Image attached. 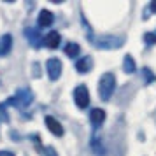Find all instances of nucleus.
I'll list each match as a JSON object with an SVG mask.
<instances>
[{
    "label": "nucleus",
    "instance_id": "nucleus-1",
    "mask_svg": "<svg viewBox=\"0 0 156 156\" xmlns=\"http://www.w3.org/2000/svg\"><path fill=\"white\" fill-rule=\"evenodd\" d=\"M114 88H116V76L112 72H105L98 81V95L100 98L107 102V100L112 97L114 93Z\"/></svg>",
    "mask_w": 156,
    "mask_h": 156
},
{
    "label": "nucleus",
    "instance_id": "nucleus-2",
    "mask_svg": "<svg viewBox=\"0 0 156 156\" xmlns=\"http://www.w3.org/2000/svg\"><path fill=\"white\" fill-rule=\"evenodd\" d=\"M90 41L93 42L95 48L100 49H118L125 44L123 37H116V35H100V37H90Z\"/></svg>",
    "mask_w": 156,
    "mask_h": 156
},
{
    "label": "nucleus",
    "instance_id": "nucleus-3",
    "mask_svg": "<svg viewBox=\"0 0 156 156\" xmlns=\"http://www.w3.org/2000/svg\"><path fill=\"white\" fill-rule=\"evenodd\" d=\"M32 100H34V93L30 91L28 88H21V90L16 91V97L9 98L5 104H12V105H18V107H27L32 104Z\"/></svg>",
    "mask_w": 156,
    "mask_h": 156
},
{
    "label": "nucleus",
    "instance_id": "nucleus-4",
    "mask_svg": "<svg viewBox=\"0 0 156 156\" xmlns=\"http://www.w3.org/2000/svg\"><path fill=\"white\" fill-rule=\"evenodd\" d=\"M74 102L79 109H86L90 105V91L84 84H79L76 90H74Z\"/></svg>",
    "mask_w": 156,
    "mask_h": 156
},
{
    "label": "nucleus",
    "instance_id": "nucleus-5",
    "mask_svg": "<svg viewBox=\"0 0 156 156\" xmlns=\"http://www.w3.org/2000/svg\"><path fill=\"white\" fill-rule=\"evenodd\" d=\"M25 37L28 39V42L32 44V48H35V49H39L41 46L44 44V39L42 35H41V30L39 28H25Z\"/></svg>",
    "mask_w": 156,
    "mask_h": 156
},
{
    "label": "nucleus",
    "instance_id": "nucleus-6",
    "mask_svg": "<svg viewBox=\"0 0 156 156\" xmlns=\"http://www.w3.org/2000/svg\"><path fill=\"white\" fill-rule=\"evenodd\" d=\"M46 69H48V76L51 81H56L62 76V62L58 58H49L46 63Z\"/></svg>",
    "mask_w": 156,
    "mask_h": 156
},
{
    "label": "nucleus",
    "instance_id": "nucleus-7",
    "mask_svg": "<svg viewBox=\"0 0 156 156\" xmlns=\"http://www.w3.org/2000/svg\"><path fill=\"white\" fill-rule=\"evenodd\" d=\"M91 69H93V58L91 56H83L76 63V70L79 74H86V72H90Z\"/></svg>",
    "mask_w": 156,
    "mask_h": 156
},
{
    "label": "nucleus",
    "instance_id": "nucleus-8",
    "mask_svg": "<svg viewBox=\"0 0 156 156\" xmlns=\"http://www.w3.org/2000/svg\"><path fill=\"white\" fill-rule=\"evenodd\" d=\"M90 121L95 128H98L104 121H105V111L104 109H93L90 112Z\"/></svg>",
    "mask_w": 156,
    "mask_h": 156
},
{
    "label": "nucleus",
    "instance_id": "nucleus-9",
    "mask_svg": "<svg viewBox=\"0 0 156 156\" xmlns=\"http://www.w3.org/2000/svg\"><path fill=\"white\" fill-rule=\"evenodd\" d=\"M46 125H48V128H49L51 133L58 135V137H62V135H63V126H62V125L53 118V116H46Z\"/></svg>",
    "mask_w": 156,
    "mask_h": 156
},
{
    "label": "nucleus",
    "instance_id": "nucleus-10",
    "mask_svg": "<svg viewBox=\"0 0 156 156\" xmlns=\"http://www.w3.org/2000/svg\"><path fill=\"white\" fill-rule=\"evenodd\" d=\"M60 41H62V35L58 34V32H49L46 39H44V44L49 48V49H56L58 46H60Z\"/></svg>",
    "mask_w": 156,
    "mask_h": 156
},
{
    "label": "nucleus",
    "instance_id": "nucleus-11",
    "mask_svg": "<svg viewBox=\"0 0 156 156\" xmlns=\"http://www.w3.org/2000/svg\"><path fill=\"white\" fill-rule=\"evenodd\" d=\"M53 21H55V16H53V12L51 11H41V14H39V20H37V23H39V27H51L53 25Z\"/></svg>",
    "mask_w": 156,
    "mask_h": 156
},
{
    "label": "nucleus",
    "instance_id": "nucleus-12",
    "mask_svg": "<svg viewBox=\"0 0 156 156\" xmlns=\"http://www.w3.org/2000/svg\"><path fill=\"white\" fill-rule=\"evenodd\" d=\"M12 48V37L9 35H2L0 37V56H5Z\"/></svg>",
    "mask_w": 156,
    "mask_h": 156
},
{
    "label": "nucleus",
    "instance_id": "nucleus-13",
    "mask_svg": "<svg viewBox=\"0 0 156 156\" xmlns=\"http://www.w3.org/2000/svg\"><path fill=\"white\" fill-rule=\"evenodd\" d=\"M123 69H125V72H126V74H133V72L137 70L135 60L130 56V55H126V56H125V60H123Z\"/></svg>",
    "mask_w": 156,
    "mask_h": 156
},
{
    "label": "nucleus",
    "instance_id": "nucleus-14",
    "mask_svg": "<svg viewBox=\"0 0 156 156\" xmlns=\"http://www.w3.org/2000/svg\"><path fill=\"white\" fill-rule=\"evenodd\" d=\"M79 53H81V48H79L76 42H69L65 46V55H67V56L76 58V56H79Z\"/></svg>",
    "mask_w": 156,
    "mask_h": 156
},
{
    "label": "nucleus",
    "instance_id": "nucleus-15",
    "mask_svg": "<svg viewBox=\"0 0 156 156\" xmlns=\"http://www.w3.org/2000/svg\"><path fill=\"white\" fill-rule=\"evenodd\" d=\"M142 76H144V83H146V84H151V83L156 79V76L151 72V69H147V67L142 69Z\"/></svg>",
    "mask_w": 156,
    "mask_h": 156
},
{
    "label": "nucleus",
    "instance_id": "nucleus-16",
    "mask_svg": "<svg viewBox=\"0 0 156 156\" xmlns=\"http://www.w3.org/2000/svg\"><path fill=\"white\" fill-rule=\"evenodd\" d=\"M144 42L147 44V46H153V44H156V34H144Z\"/></svg>",
    "mask_w": 156,
    "mask_h": 156
},
{
    "label": "nucleus",
    "instance_id": "nucleus-17",
    "mask_svg": "<svg viewBox=\"0 0 156 156\" xmlns=\"http://www.w3.org/2000/svg\"><path fill=\"white\" fill-rule=\"evenodd\" d=\"M44 156H58V154L55 151V147H46L44 149Z\"/></svg>",
    "mask_w": 156,
    "mask_h": 156
},
{
    "label": "nucleus",
    "instance_id": "nucleus-18",
    "mask_svg": "<svg viewBox=\"0 0 156 156\" xmlns=\"http://www.w3.org/2000/svg\"><path fill=\"white\" fill-rule=\"evenodd\" d=\"M0 156H14L11 151H0Z\"/></svg>",
    "mask_w": 156,
    "mask_h": 156
},
{
    "label": "nucleus",
    "instance_id": "nucleus-19",
    "mask_svg": "<svg viewBox=\"0 0 156 156\" xmlns=\"http://www.w3.org/2000/svg\"><path fill=\"white\" fill-rule=\"evenodd\" d=\"M149 7H151V11H154V12H156V0L151 2V5H149Z\"/></svg>",
    "mask_w": 156,
    "mask_h": 156
}]
</instances>
